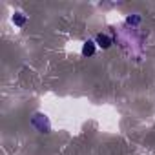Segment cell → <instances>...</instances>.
<instances>
[{"mask_svg": "<svg viewBox=\"0 0 155 155\" xmlns=\"http://www.w3.org/2000/svg\"><path fill=\"white\" fill-rule=\"evenodd\" d=\"M31 126H33L38 133H49V131H51V122H49L48 115L42 113V111L33 113V117H31Z\"/></svg>", "mask_w": 155, "mask_h": 155, "instance_id": "cell-1", "label": "cell"}, {"mask_svg": "<svg viewBox=\"0 0 155 155\" xmlns=\"http://www.w3.org/2000/svg\"><path fill=\"white\" fill-rule=\"evenodd\" d=\"M95 44H97V48L110 49V48H111V44H113V38H111L110 35H106V33H99V35L95 37Z\"/></svg>", "mask_w": 155, "mask_h": 155, "instance_id": "cell-2", "label": "cell"}, {"mask_svg": "<svg viewBox=\"0 0 155 155\" xmlns=\"http://www.w3.org/2000/svg\"><path fill=\"white\" fill-rule=\"evenodd\" d=\"M95 51H97V44H95V40H86V42L82 44V49H81L82 57H93Z\"/></svg>", "mask_w": 155, "mask_h": 155, "instance_id": "cell-3", "label": "cell"}, {"mask_svg": "<svg viewBox=\"0 0 155 155\" xmlns=\"http://www.w3.org/2000/svg\"><path fill=\"white\" fill-rule=\"evenodd\" d=\"M140 15H137V13H133V15H128L126 17V26H131V28H135V26H139L140 24Z\"/></svg>", "mask_w": 155, "mask_h": 155, "instance_id": "cell-5", "label": "cell"}, {"mask_svg": "<svg viewBox=\"0 0 155 155\" xmlns=\"http://www.w3.org/2000/svg\"><path fill=\"white\" fill-rule=\"evenodd\" d=\"M11 22H13L15 26L22 28V26H26V22H28V17H26L22 11H15V13H13V17H11Z\"/></svg>", "mask_w": 155, "mask_h": 155, "instance_id": "cell-4", "label": "cell"}]
</instances>
